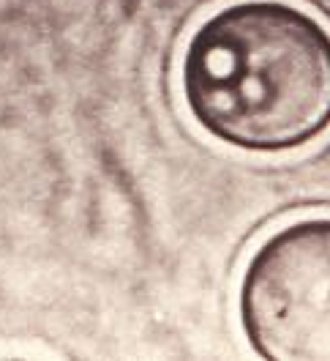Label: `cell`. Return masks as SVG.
<instances>
[{
    "label": "cell",
    "instance_id": "6da1fadb",
    "mask_svg": "<svg viewBox=\"0 0 330 361\" xmlns=\"http://www.w3.org/2000/svg\"><path fill=\"white\" fill-rule=\"evenodd\" d=\"M177 88L221 145L300 151L330 132V27L292 0L224 3L186 39Z\"/></svg>",
    "mask_w": 330,
    "mask_h": 361
},
{
    "label": "cell",
    "instance_id": "7a4b0ae2",
    "mask_svg": "<svg viewBox=\"0 0 330 361\" xmlns=\"http://www.w3.org/2000/svg\"><path fill=\"white\" fill-rule=\"evenodd\" d=\"M238 323L251 350L273 361H330V216L284 222L248 255Z\"/></svg>",
    "mask_w": 330,
    "mask_h": 361
}]
</instances>
